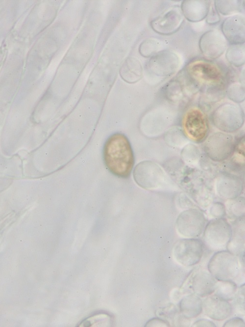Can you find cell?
I'll return each instance as SVG.
<instances>
[{"label":"cell","instance_id":"d6986e66","mask_svg":"<svg viewBox=\"0 0 245 327\" xmlns=\"http://www.w3.org/2000/svg\"><path fill=\"white\" fill-rule=\"evenodd\" d=\"M179 308L180 312L185 318H194L202 312V301L195 294H189L181 300Z\"/></svg>","mask_w":245,"mask_h":327},{"label":"cell","instance_id":"9a60e30c","mask_svg":"<svg viewBox=\"0 0 245 327\" xmlns=\"http://www.w3.org/2000/svg\"><path fill=\"white\" fill-rule=\"evenodd\" d=\"M216 191L220 198L230 200L239 197L243 189V182L237 176L223 173L217 178Z\"/></svg>","mask_w":245,"mask_h":327},{"label":"cell","instance_id":"1f68e13d","mask_svg":"<svg viewBox=\"0 0 245 327\" xmlns=\"http://www.w3.org/2000/svg\"><path fill=\"white\" fill-rule=\"evenodd\" d=\"M245 322L240 317H233L227 321L223 327H244Z\"/></svg>","mask_w":245,"mask_h":327},{"label":"cell","instance_id":"e0dca14e","mask_svg":"<svg viewBox=\"0 0 245 327\" xmlns=\"http://www.w3.org/2000/svg\"><path fill=\"white\" fill-rule=\"evenodd\" d=\"M217 283L218 280L209 272L201 271L192 279V290L199 297H206L215 291Z\"/></svg>","mask_w":245,"mask_h":327},{"label":"cell","instance_id":"2e32d148","mask_svg":"<svg viewBox=\"0 0 245 327\" xmlns=\"http://www.w3.org/2000/svg\"><path fill=\"white\" fill-rule=\"evenodd\" d=\"M211 1L208 0H184L180 8L184 18L191 22H198L206 18Z\"/></svg>","mask_w":245,"mask_h":327},{"label":"cell","instance_id":"4316f807","mask_svg":"<svg viewBox=\"0 0 245 327\" xmlns=\"http://www.w3.org/2000/svg\"><path fill=\"white\" fill-rule=\"evenodd\" d=\"M228 98L236 103H241L245 100L244 87L239 83H232L226 89Z\"/></svg>","mask_w":245,"mask_h":327},{"label":"cell","instance_id":"ba28073f","mask_svg":"<svg viewBox=\"0 0 245 327\" xmlns=\"http://www.w3.org/2000/svg\"><path fill=\"white\" fill-rule=\"evenodd\" d=\"M235 149L233 136L222 132L215 133L206 141L204 150L212 160L220 162L228 159Z\"/></svg>","mask_w":245,"mask_h":327},{"label":"cell","instance_id":"7402d4cb","mask_svg":"<svg viewBox=\"0 0 245 327\" xmlns=\"http://www.w3.org/2000/svg\"><path fill=\"white\" fill-rule=\"evenodd\" d=\"M245 0H216L214 1L215 9L223 15H230L244 10Z\"/></svg>","mask_w":245,"mask_h":327},{"label":"cell","instance_id":"8fae6325","mask_svg":"<svg viewBox=\"0 0 245 327\" xmlns=\"http://www.w3.org/2000/svg\"><path fill=\"white\" fill-rule=\"evenodd\" d=\"M184 17L180 6L173 7L152 20V29L156 33L165 35L173 34L179 30Z\"/></svg>","mask_w":245,"mask_h":327},{"label":"cell","instance_id":"d4e9b609","mask_svg":"<svg viewBox=\"0 0 245 327\" xmlns=\"http://www.w3.org/2000/svg\"><path fill=\"white\" fill-rule=\"evenodd\" d=\"M237 286L233 281H218L215 294L227 300H232L235 296Z\"/></svg>","mask_w":245,"mask_h":327},{"label":"cell","instance_id":"52a82bcc","mask_svg":"<svg viewBox=\"0 0 245 327\" xmlns=\"http://www.w3.org/2000/svg\"><path fill=\"white\" fill-rule=\"evenodd\" d=\"M204 252V244L197 238H184L178 241L173 249L175 260L181 265L189 267L197 264Z\"/></svg>","mask_w":245,"mask_h":327},{"label":"cell","instance_id":"277c9868","mask_svg":"<svg viewBox=\"0 0 245 327\" xmlns=\"http://www.w3.org/2000/svg\"><path fill=\"white\" fill-rule=\"evenodd\" d=\"M133 177L137 184L148 190L160 188L167 179L166 175L161 167L151 161L139 163L134 169Z\"/></svg>","mask_w":245,"mask_h":327},{"label":"cell","instance_id":"f1b7e54d","mask_svg":"<svg viewBox=\"0 0 245 327\" xmlns=\"http://www.w3.org/2000/svg\"><path fill=\"white\" fill-rule=\"evenodd\" d=\"M196 148L194 146L186 147L182 151L184 153L182 156L184 159L189 162L192 160H197L198 155Z\"/></svg>","mask_w":245,"mask_h":327},{"label":"cell","instance_id":"603a6c76","mask_svg":"<svg viewBox=\"0 0 245 327\" xmlns=\"http://www.w3.org/2000/svg\"><path fill=\"white\" fill-rule=\"evenodd\" d=\"M245 44L230 45L226 49L225 57L231 64L240 67L245 64Z\"/></svg>","mask_w":245,"mask_h":327},{"label":"cell","instance_id":"d6a6232c","mask_svg":"<svg viewBox=\"0 0 245 327\" xmlns=\"http://www.w3.org/2000/svg\"><path fill=\"white\" fill-rule=\"evenodd\" d=\"M192 327H216V325L212 321L207 319H200L195 322Z\"/></svg>","mask_w":245,"mask_h":327},{"label":"cell","instance_id":"7c38bea8","mask_svg":"<svg viewBox=\"0 0 245 327\" xmlns=\"http://www.w3.org/2000/svg\"><path fill=\"white\" fill-rule=\"evenodd\" d=\"M199 47L205 57L216 59L226 50L227 41L220 31L212 29L201 35L199 41Z\"/></svg>","mask_w":245,"mask_h":327},{"label":"cell","instance_id":"484cf974","mask_svg":"<svg viewBox=\"0 0 245 327\" xmlns=\"http://www.w3.org/2000/svg\"><path fill=\"white\" fill-rule=\"evenodd\" d=\"M159 42L155 39L148 38L144 40L140 45L139 52L145 57H151L158 52Z\"/></svg>","mask_w":245,"mask_h":327},{"label":"cell","instance_id":"30bf717a","mask_svg":"<svg viewBox=\"0 0 245 327\" xmlns=\"http://www.w3.org/2000/svg\"><path fill=\"white\" fill-rule=\"evenodd\" d=\"M183 127L185 134L196 142L203 141L208 133L207 119L204 113L198 109H192L185 114Z\"/></svg>","mask_w":245,"mask_h":327},{"label":"cell","instance_id":"f546056e","mask_svg":"<svg viewBox=\"0 0 245 327\" xmlns=\"http://www.w3.org/2000/svg\"><path fill=\"white\" fill-rule=\"evenodd\" d=\"M220 21L219 13L213 7H210L209 12L206 17V22L210 25L218 23Z\"/></svg>","mask_w":245,"mask_h":327},{"label":"cell","instance_id":"9c48e42d","mask_svg":"<svg viewBox=\"0 0 245 327\" xmlns=\"http://www.w3.org/2000/svg\"><path fill=\"white\" fill-rule=\"evenodd\" d=\"M180 59L177 55L168 50L159 51L150 57L146 64V69L158 76L166 77L178 69Z\"/></svg>","mask_w":245,"mask_h":327},{"label":"cell","instance_id":"44dd1931","mask_svg":"<svg viewBox=\"0 0 245 327\" xmlns=\"http://www.w3.org/2000/svg\"><path fill=\"white\" fill-rule=\"evenodd\" d=\"M192 71L196 78L205 82L218 81L221 77L219 69L215 65L208 63L195 65Z\"/></svg>","mask_w":245,"mask_h":327},{"label":"cell","instance_id":"4fadbf2b","mask_svg":"<svg viewBox=\"0 0 245 327\" xmlns=\"http://www.w3.org/2000/svg\"><path fill=\"white\" fill-rule=\"evenodd\" d=\"M202 310L206 316L216 321L227 319L233 312L229 301L215 294L207 296L202 301Z\"/></svg>","mask_w":245,"mask_h":327},{"label":"cell","instance_id":"ffe728a7","mask_svg":"<svg viewBox=\"0 0 245 327\" xmlns=\"http://www.w3.org/2000/svg\"><path fill=\"white\" fill-rule=\"evenodd\" d=\"M233 226L231 237L226 248L228 250L238 256L244 250V219H238Z\"/></svg>","mask_w":245,"mask_h":327},{"label":"cell","instance_id":"8992f818","mask_svg":"<svg viewBox=\"0 0 245 327\" xmlns=\"http://www.w3.org/2000/svg\"><path fill=\"white\" fill-rule=\"evenodd\" d=\"M203 213L197 208H190L182 212L176 221L177 232L187 238H196L203 232L206 224Z\"/></svg>","mask_w":245,"mask_h":327},{"label":"cell","instance_id":"7a4b0ae2","mask_svg":"<svg viewBox=\"0 0 245 327\" xmlns=\"http://www.w3.org/2000/svg\"><path fill=\"white\" fill-rule=\"evenodd\" d=\"M209 272L218 281H234L239 274L238 256L227 250L217 251L208 264Z\"/></svg>","mask_w":245,"mask_h":327},{"label":"cell","instance_id":"83f0119b","mask_svg":"<svg viewBox=\"0 0 245 327\" xmlns=\"http://www.w3.org/2000/svg\"><path fill=\"white\" fill-rule=\"evenodd\" d=\"M209 214L214 218H223L226 214L225 207L220 202H215L210 207Z\"/></svg>","mask_w":245,"mask_h":327},{"label":"cell","instance_id":"5b68a950","mask_svg":"<svg viewBox=\"0 0 245 327\" xmlns=\"http://www.w3.org/2000/svg\"><path fill=\"white\" fill-rule=\"evenodd\" d=\"M215 126L225 133H233L239 130L244 122L242 109L237 105L225 103L219 106L212 114Z\"/></svg>","mask_w":245,"mask_h":327},{"label":"cell","instance_id":"3957f363","mask_svg":"<svg viewBox=\"0 0 245 327\" xmlns=\"http://www.w3.org/2000/svg\"><path fill=\"white\" fill-rule=\"evenodd\" d=\"M205 245L211 250H224L230 240L232 226L223 218H214L206 223L203 231Z\"/></svg>","mask_w":245,"mask_h":327},{"label":"cell","instance_id":"cb8c5ba5","mask_svg":"<svg viewBox=\"0 0 245 327\" xmlns=\"http://www.w3.org/2000/svg\"><path fill=\"white\" fill-rule=\"evenodd\" d=\"M225 211L228 217L239 219L243 216L245 213V200L242 197H238L233 199L228 200Z\"/></svg>","mask_w":245,"mask_h":327},{"label":"cell","instance_id":"ac0fdd59","mask_svg":"<svg viewBox=\"0 0 245 327\" xmlns=\"http://www.w3.org/2000/svg\"><path fill=\"white\" fill-rule=\"evenodd\" d=\"M121 78L130 83L139 81L143 76V68L140 61L133 57H127L120 70Z\"/></svg>","mask_w":245,"mask_h":327},{"label":"cell","instance_id":"4dcf8cb0","mask_svg":"<svg viewBox=\"0 0 245 327\" xmlns=\"http://www.w3.org/2000/svg\"><path fill=\"white\" fill-rule=\"evenodd\" d=\"M145 327H170V324L166 320L159 318H153L149 320Z\"/></svg>","mask_w":245,"mask_h":327},{"label":"cell","instance_id":"6da1fadb","mask_svg":"<svg viewBox=\"0 0 245 327\" xmlns=\"http://www.w3.org/2000/svg\"><path fill=\"white\" fill-rule=\"evenodd\" d=\"M104 164L113 175L128 178L132 170L134 158L130 142L125 136L117 133L110 136L103 148Z\"/></svg>","mask_w":245,"mask_h":327},{"label":"cell","instance_id":"5bb4252c","mask_svg":"<svg viewBox=\"0 0 245 327\" xmlns=\"http://www.w3.org/2000/svg\"><path fill=\"white\" fill-rule=\"evenodd\" d=\"M245 16L235 14L226 18L221 25V33L231 45L245 43Z\"/></svg>","mask_w":245,"mask_h":327}]
</instances>
